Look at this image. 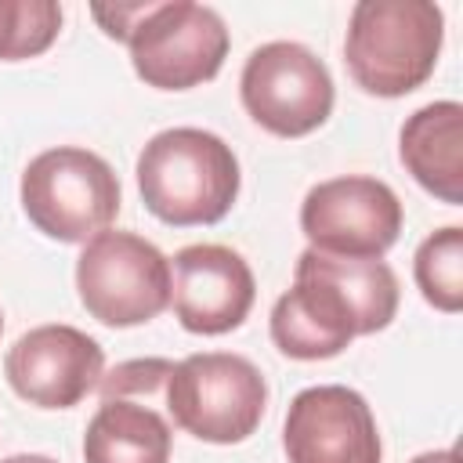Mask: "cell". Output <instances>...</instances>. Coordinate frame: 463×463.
I'll return each mask as SVG.
<instances>
[{"mask_svg": "<svg viewBox=\"0 0 463 463\" xmlns=\"http://www.w3.org/2000/svg\"><path fill=\"white\" fill-rule=\"evenodd\" d=\"M398 315V279L383 260L333 257L304 250L293 286L271 307V340L286 358H336L354 336L391 326Z\"/></svg>", "mask_w": 463, "mask_h": 463, "instance_id": "1", "label": "cell"}, {"mask_svg": "<svg viewBox=\"0 0 463 463\" xmlns=\"http://www.w3.org/2000/svg\"><path fill=\"white\" fill-rule=\"evenodd\" d=\"M232 145L199 127H170L148 137L137 156V192L163 224H217L239 195Z\"/></svg>", "mask_w": 463, "mask_h": 463, "instance_id": "2", "label": "cell"}, {"mask_svg": "<svg viewBox=\"0 0 463 463\" xmlns=\"http://www.w3.org/2000/svg\"><path fill=\"white\" fill-rule=\"evenodd\" d=\"M445 40V14L430 0H358L351 7L344 61L376 98H405L430 80Z\"/></svg>", "mask_w": 463, "mask_h": 463, "instance_id": "3", "label": "cell"}, {"mask_svg": "<svg viewBox=\"0 0 463 463\" xmlns=\"http://www.w3.org/2000/svg\"><path fill=\"white\" fill-rule=\"evenodd\" d=\"M163 398L174 427L210 445H239L264 420L268 383L242 354L199 351L174 362Z\"/></svg>", "mask_w": 463, "mask_h": 463, "instance_id": "4", "label": "cell"}, {"mask_svg": "<svg viewBox=\"0 0 463 463\" xmlns=\"http://www.w3.org/2000/svg\"><path fill=\"white\" fill-rule=\"evenodd\" d=\"M18 195L25 217L58 242H87L119 213L116 170L98 152L76 145H58L29 159Z\"/></svg>", "mask_w": 463, "mask_h": 463, "instance_id": "5", "label": "cell"}, {"mask_svg": "<svg viewBox=\"0 0 463 463\" xmlns=\"http://www.w3.org/2000/svg\"><path fill=\"white\" fill-rule=\"evenodd\" d=\"M76 289L87 315L101 326H145L170 307V260L148 239L105 228L83 242Z\"/></svg>", "mask_w": 463, "mask_h": 463, "instance_id": "6", "label": "cell"}, {"mask_svg": "<svg viewBox=\"0 0 463 463\" xmlns=\"http://www.w3.org/2000/svg\"><path fill=\"white\" fill-rule=\"evenodd\" d=\"M242 109L275 137H304L333 112V76L326 61L293 40L260 43L239 76Z\"/></svg>", "mask_w": 463, "mask_h": 463, "instance_id": "7", "label": "cell"}, {"mask_svg": "<svg viewBox=\"0 0 463 463\" xmlns=\"http://www.w3.org/2000/svg\"><path fill=\"white\" fill-rule=\"evenodd\" d=\"M134 72L156 90H188L213 80L228 58L224 18L192 0L148 4L127 40Z\"/></svg>", "mask_w": 463, "mask_h": 463, "instance_id": "8", "label": "cell"}, {"mask_svg": "<svg viewBox=\"0 0 463 463\" xmlns=\"http://www.w3.org/2000/svg\"><path fill=\"white\" fill-rule=\"evenodd\" d=\"M300 232L318 253L380 260L402 235V203L376 177H329L304 195Z\"/></svg>", "mask_w": 463, "mask_h": 463, "instance_id": "9", "label": "cell"}, {"mask_svg": "<svg viewBox=\"0 0 463 463\" xmlns=\"http://www.w3.org/2000/svg\"><path fill=\"white\" fill-rule=\"evenodd\" d=\"M4 376L29 405L72 409L98 391L105 376V351L76 326H36L11 344Z\"/></svg>", "mask_w": 463, "mask_h": 463, "instance_id": "10", "label": "cell"}, {"mask_svg": "<svg viewBox=\"0 0 463 463\" xmlns=\"http://www.w3.org/2000/svg\"><path fill=\"white\" fill-rule=\"evenodd\" d=\"M282 449L289 463H380V430L369 402L344 383L304 387L286 412Z\"/></svg>", "mask_w": 463, "mask_h": 463, "instance_id": "11", "label": "cell"}, {"mask_svg": "<svg viewBox=\"0 0 463 463\" xmlns=\"http://www.w3.org/2000/svg\"><path fill=\"white\" fill-rule=\"evenodd\" d=\"M257 282L242 253L217 242H195L174 253L170 304L177 322L199 336H221L246 322Z\"/></svg>", "mask_w": 463, "mask_h": 463, "instance_id": "12", "label": "cell"}, {"mask_svg": "<svg viewBox=\"0 0 463 463\" xmlns=\"http://www.w3.org/2000/svg\"><path fill=\"white\" fill-rule=\"evenodd\" d=\"M398 156L412 181L449 206L463 203V105L430 101L398 134Z\"/></svg>", "mask_w": 463, "mask_h": 463, "instance_id": "13", "label": "cell"}, {"mask_svg": "<svg viewBox=\"0 0 463 463\" xmlns=\"http://www.w3.org/2000/svg\"><path fill=\"white\" fill-rule=\"evenodd\" d=\"M174 427L137 398H101L83 434L87 463H170Z\"/></svg>", "mask_w": 463, "mask_h": 463, "instance_id": "14", "label": "cell"}, {"mask_svg": "<svg viewBox=\"0 0 463 463\" xmlns=\"http://www.w3.org/2000/svg\"><path fill=\"white\" fill-rule=\"evenodd\" d=\"M412 275L430 307L456 315L463 307V228L449 224L427 235L416 250Z\"/></svg>", "mask_w": 463, "mask_h": 463, "instance_id": "15", "label": "cell"}, {"mask_svg": "<svg viewBox=\"0 0 463 463\" xmlns=\"http://www.w3.org/2000/svg\"><path fill=\"white\" fill-rule=\"evenodd\" d=\"M61 29L54 0H0V61L43 54Z\"/></svg>", "mask_w": 463, "mask_h": 463, "instance_id": "16", "label": "cell"}, {"mask_svg": "<svg viewBox=\"0 0 463 463\" xmlns=\"http://www.w3.org/2000/svg\"><path fill=\"white\" fill-rule=\"evenodd\" d=\"M174 373L170 358H134L101 376V398H156Z\"/></svg>", "mask_w": 463, "mask_h": 463, "instance_id": "17", "label": "cell"}, {"mask_svg": "<svg viewBox=\"0 0 463 463\" xmlns=\"http://www.w3.org/2000/svg\"><path fill=\"white\" fill-rule=\"evenodd\" d=\"M145 11H148V4H94L90 7V14L101 25V33L112 36V40H119V43L130 40V33L145 18Z\"/></svg>", "mask_w": 463, "mask_h": 463, "instance_id": "18", "label": "cell"}, {"mask_svg": "<svg viewBox=\"0 0 463 463\" xmlns=\"http://www.w3.org/2000/svg\"><path fill=\"white\" fill-rule=\"evenodd\" d=\"M412 463H459L456 449H434V452H420Z\"/></svg>", "mask_w": 463, "mask_h": 463, "instance_id": "19", "label": "cell"}, {"mask_svg": "<svg viewBox=\"0 0 463 463\" xmlns=\"http://www.w3.org/2000/svg\"><path fill=\"white\" fill-rule=\"evenodd\" d=\"M0 463H58V459L40 456V452H18V456H7V459H0Z\"/></svg>", "mask_w": 463, "mask_h": 463, "instance_id": "20", "label": "cell"}, {"mask_svg": "<svg viewBox=\"0 0 463 463\" xmlns=\"http://www.w3.org/2000/svg\"><path fill=\"white\" fill-rule=\"evenodd\" d=\"M0 333H4V315H0Z\"/></svg>", "mask_w": 463, "mask_h": 463, "instance_id": "21", "label": "cell"}]
</instances>
